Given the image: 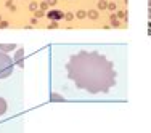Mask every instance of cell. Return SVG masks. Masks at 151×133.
Segmentation results:
<instances>
[{
    "label": "cell",
    "instance_id": "6da1fadb",
    "mask_svg": "<svg viewBox=\"0 0 151 133\" xmlns=\"http://www.w3.org/2000/svg\"><path fill=\"white\" fill-rule=\"evenodd\" d=\"M68 75L76 87L88 93H106L116 84V71L109 59L96 51H79L68 63Z\"/></svg>",
    "mask_w": 151,
    "mask_h": 133
},
{
    "label": "cell",
    "instance_id": "7a4b0ae2",
    "mask_svg": "<svg viewBox=\"0 0 151 133\" xmlns=\"http://www.w3.org/2000/svg\"><path fill=\"white\" fill-rule=\"evenodd\" d=\"M13 67H15L13 59L6 53L0 51V79H6L8 75H12Z\"/></svg>",
    "mask_w": 151,
    "mask_h": 133
},
{
    "label": "cell",
    "instance_id": "3957f363",
    "mask_svg": "<svg viewBox=\"0 0 151 133\" xmlns=\"http://www.w3.org/2000/svg\"><path fill=\"white\" fill-rule=\"evenodd\" d=\"M48 18L53 21H60V19H63V13L58 11V10H52V11L48 13Z\"/></svg>",
    "mask_w": 151,
    "mask_h": 133
},
{
    "label": "cell",
    "instance_id": "277c9868",
    "mask_svg": "<svg viewBox=\"0 0 151 133\" xmlns=\"http://www.w3.org/2000/svg\"><path fill=\"white\" fill-rule=\"evenodd\" d=\"M16 48V45H10V44H2L0 45V51H3V53H6V51H13V50Z\"/></svg>",
    "mask_w": 151,
    "mask_h": 133
},
{
    "label": "cell",
    "instance_id": "5b68a950",
    "mask_svg": "<svg viewBox=\"0 0 151 133\" xmlns=\"http://www.w3.org/2000/svg\"><path fill=\"white\" fill-rule=\"evenodd\" d=\"M6 109H8V104H6V101L0 96V116H3V114L6 112Z\"/></svg>",
    "mask_w": 151,
    "mask_h": 133
},
{
    "label": "cell",
    "instance_id": "8992f818",
    "mask_svg": "<svg viewBox=\"0 0 151 133\" xmlns=\"http://www.w3.org/2000/svg\"><path fill=\"white\" fill-rule=\"evenodd\" d=\"M98 8H100V10H105V8H108V5H106V2H105V0H100V2H98Z\"/></svg>",
    "mask_w": 151,
    "mask_h": 133
},
{
    "label": "cell",
    "instance_id": "52a82bcc",
    "mask_svg": "<svg viewBox=\"0 0 151 133\" xmlns=\"http://www.w3.org/2000/svg\"><path fill=\"white\" fill-rule=\"evenodd\" d=\"M109 19H111V24H113V26H119V21H117V18H116V16H114V15H113V16H111V18H109Z\"/></svg>",
    "mask_w": 151,
    "mask_h": 133
},
{
    "label": "cell",
    "instance_id": "ba28073f",
    "mask_svg": "<svg viewBox=\"0 0 151 133\" xmlns=\"http://www.w3.org/2000/svg\"><path fill=\"white\" fill-rule=\"evenodd\" d=\"M88 18H92V19H96V18H98V13H96V11H88Z\"/></svg>",
    "mask_w": 151,
    "mask_h": 133
},
{
    "label": "cell",
    "instance_id": "9c48e42d",
    "mask_svg": "<svg viewBox=\"0 0 151 133\" xmlns=\"http://www.w3.org/2000/svg\"><path fill=\"white\" fill-rule=\"evenodd\" d=\"M108 8H109V10H116V5H114V3H109V5H108Z\"/></svg>",
    "mask_w": 151,
    "mask_h": 133
},
{
    "label": "cell",
    "instance_id": "30bf717a",
    "mask_svg": "<svg viewBox=\"0 0 151 133\" xmlns=\"http://www.w3.org/2000/svg\"><path fill=\"white\" fill-rule=\"evenodd\" d=\"M66 19L71 21V19H73V15H71V13H68V15H66Z\"/></svg>",
    "mask_w": 151,
    "mask_h": 133
},
{
    "label": "cell",
    "instance_id": "8fae6325",
    "mask_svg": "<svg viewBox=\"0 0 151 133\" xmlns=\"http://www.w3.org/2000/svg\"><path fill=\"white\" fill-rule=\"evenodd\" d=\"M77 16H79V18H84V16H85V13H84V11H79V13H77Z\"/></svg>",
    "mask_w": 151,
    "mask_h": 133
},
{
    "label": "cell",
    "instance_id": "7c38bea8",
    "mask_svg": "<svg viewBox=\"0 0 151 133\" xmlns=\"http://www.w3.org/2000/svg\"><path fill=\"white\" fill-rule=\"evenodd\" d=\"M117 16H119V18H124L125 13H124V11H119V13H117Z\"/></svg>",
    "mask_w": 151,
    "mask_h": 133
},
{
    "label": "cell",
    "instance_id": "4fadbf2b",
    "mask_svg": "<svg viewBox=\"0 0 151 133\" xmlns=\"http://www.w3.org/2000/svg\"><path fill=\"white\" fill-rule=\"evenodd\" d=\"M148 16H150V18H151V8H150V10H148Z\"/></svg>",
    "mask_w": 151,
    "mask_h": 133
},
{
    "label": "cell",
    "instance_id": "5bb4252c",
    "mask_svg": "<svg viewBox=\"0 0 151 133\" xmlns=\"http://www.w3.org/2000/svg\"><path fill=\"white\" fill-rule=\"evenodd\" d=\"M150 34H151V23H150Z\"/></svg>",
    "mask_w": 151,
    "mask_h": 133
},
{
    "label": "cell",
    "instance_id": "9a60e30c",
    "mask_svg": "<svg viewBox=\"0 0 151 133\" xmlns=\"http://www.w3.org/2000/svg\"><path fill=\"white\" fill-rule=\"evenodd\" d=\"M148 2H150V6H151V0H148Z\"/></svg>",
    "mask_w": 151,
    "mask_h": 133
}]
</instances>
